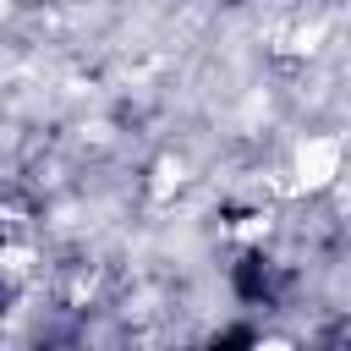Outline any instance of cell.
<instances>
[{
	"label": "cell",
	"mask_w": 351,
	"mask_h": 351,
	"mask_svg": "<svg viewBox=\"0 0 351 351\" xmlns=\"http://www.w3.org/2000/svg\"><path fill=\"white\" fill-rule=\"evenodd\" d=\"M335 170H340V143H335V137H313V143L296 148V186H302V192L329 186Z\"/></svg>",
	"instance_id": "1"
}]
</instances>
